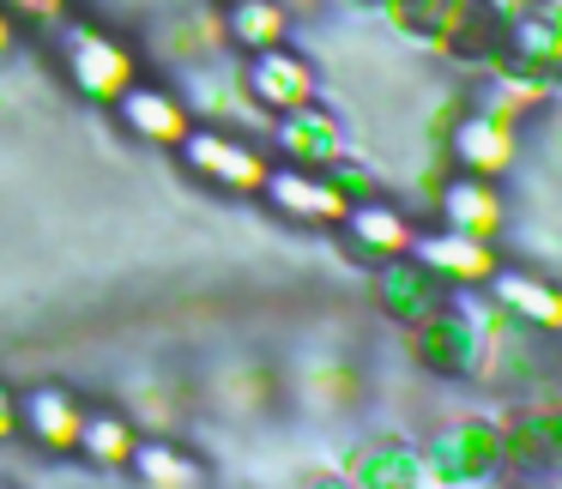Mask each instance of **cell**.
Returning a JSON list of instances; mask_svg holds the SVG:
<instances>
[{"label": "cell", "mask_w": 562, "mask_h": 489, "mask_svg": "<svg viewBox=\"0 0 562 489\" xmlns=\"http://www.w3.org/2000/svg\"><path fill=\"white\" fill-rule=\"evenodd\" d=\"M61 55H67V79H74L91 103H115L139 73L134 49H127L122 37H110L103 25H67Z\"/></svg>", "instance_id": "6da1fadb"}, {"label": "cell", "mask_w": 562, "mask_h": 489, "mask_svg": "<svg viewBox=\"0 0 562 489\" xmlns=\"http://www.w3.org/2000/svg\"><path fill=\"white\" fill-rule=\"evenodd\" d=\"M0 489H19V484H0Z\"/></svg>", "instance_id": "484cf974"}, {"label": "cell", "mask_w": 562, "mask_h": 489, "mask_svg": "<svg viewBox=\"0 0 562 489\" xmlns=\"http://www.w3.org/2000/svg\"><path fill=\"white\" fill-rule=\"evenodd\" d=\"M502 459L526 471H562V405H526L502 429Z\"/></svg>", "instance_id": "9a60e30c"}, {"label": "cell", "mask_w": 562, "mask_h": 489, "mask_svg": "<svg viewBox=\"0 0 562 489\" xmlns=\"http://www.w3.org/2000/svg\"><path fill=\"white\" fill-rule=\"evenodd\" d=\"M13 37H19V31H13V13H7V7H0V55L13 49Z\"/></svg>", "instance_id": "d4e9b609"}, {"label": "cell", "mask_w": 562, "mask_h": 489, "mask_svg": "<svg viewBox=\"0 0 562 489\" xmlns=\"http://www.w3.org/2000/svg\"><path fill=\"white\" fill-rule=\"evenodd\" d=\"M296 393H303L308 411L333 417V411H345V405L357 399V375L339 363V356H308V363H303V380H296Z\"/></svg>", "instance_id": "ffe728a7"}, {"label": "cell", "mask_w": 562, "mask_h": 489, "mask_svg": "<svg viewBox=\"0 0 562 489\" xmlns=\"http://www.w3.org/2000/svg\"><path fill=\"white\" fill-rule=\"evenodd\" d=\"M412 260L429 266L441 284H460V291H484L490 272H496V248L484 236H460V230H436V236H417Z\"/></svg>", "instance_id": "30bf717a"}, {"label": "cell", "mask_w": 562, "mask_h": 489, "mask_svg": "<svg viewBox=\"0 0 562 489\" xmlns=\"http://www.w3.org/2000/svg\"><path fill=\"white\" fill-rule=\"evenodd\" d=\"M243 91H248V103H255V110L291 115V110H308V103H315L321 79H315V67H308L303 55L291 49V43H279V49L248 55V67H243Z\"/></svg>", "instance_id": "5b68a950"}, {"label": "cell", "mask_w": 562, "mask_h": 489, "mask_svg": "<svg viewBox=\"0 0 562 489\" xmlns=\"http://www.w3.org/2000/svg\"><path fill=\"white\" fill-rule=\"evenodd\" d=\"M453 158H460L465 175H477V182H496V175H508L514 163H520V134H514V122H502V115H465L460 127L448 134Z\"/></svg>", "instance_id": "9c48e42d"}, {"label": "cell", "mask_w": 562, "mask_h": 489, "mask_svg": "<svg viewBox=\"0 0 562 489\" xmlns=\"http://www.w3.org/2000/svg\"><path fill=\"white\" fill-rule=\"evenodd\" d=\"M13 423H19V399H13V387H0V441L13 435Z\"/></svg>", "instance_id": "603a6c76"}, {"label": "cell", "mask_w": 562, "mask_h": 489, "mask_svg": "<svg viewBox=\"0 0 562 489\" xmlns=\"http://www.w3.org/2000/svg\"><path fill=\"white\" fill-rule=\"evenodd\" d=\"M218 37L236 55H260L291 43V7L284 0H218Z\"/></svg>", "instance_id": "4fadbf2b"}, {"label": "cell", "mask_w": 562, "mask_h": 489, "mask_svg": "<svg viewBox=\"0 0 562 489\" xmlns=\"http://www.w3.org/2000/svg\"><path fill=\"white\" fill-rule=\"evenodd\" d=\"M424 465L436 477V489H465L490 484L502 471V429L496 423H448L424 447Z\"/></svg>", "instance_id": "7a4b0ae2"}, {"label": "cell", "mask_w": 562, "mask_h": 489, "mask_svg": "<svg viewBox=\"0 0 562 489\" xmlns=\"http://www.w3.org/2000/svg\"><path fill=\"white\" fill-rule=\"evenodd\" d=\"M176 158L194 175H206V182L231 187V194H260V182H267V158L255 146H243V139H231L224 127H206V122L188 127Z\"/></svg>", "instance_id": "3957f363"}, {"label": "cell", "mask_w": 562, "mask_h": 489, "mask_svg": "<svg viewBox=\"0 0 562 489\" xmlns=\"http://www.w3.org/2000/svg\"><path fill=\"white\" fill-rule=\"evenodd\" d=\"M19 423H25L49 453H74L86 411H79V399L67 387H31V393H19Z\"/></svg>", "instance_id": "2e32d148"}, {"label": "cell", "mask_w": 562, "mask_h": 489, "mask_svg": "<svg viewBox=\"0 0 562 489\" xmlns=\"http://www.w3.org/2000/svg\"><path fill=\"white\" fill-rule=\"evenodd\" d=\"M272 139H279V151L296 163V170H327V163H339V158H345V134H339V122H333V115L321 110V103L279 115Z\"/></svg>", "instance_id": "5bb4252c"}, {"label": "cell", "mask_w": 562, "mask_h": 489, "mask_svg": "<svg viewBox=\"0 0 562 489\" xmlns=\"http://www.w3.org/2000/svg\"><path fill=\"white\" fill-rule=\"evenodd\" d=\"M303 489H345V477H339V471H308Z\"/></svg>", "instance_id": "cb8c5ba5"}, {"label": "cell", "mask_w": 562, "mask_h": 489, "mask_svg": "<svg viewBox=\"0 0 562 489\" xmlns=\"http://www.w3.org/2000/svg\"><path fill=\"white\" fill-rule=\"evenodd\" d=\"M339 236L345 248H351L357 260H369V266H387V260H405L417 242V224L405 218L400 206H387V200H351L339 218Z\"/></svg>", "instance_id": "8992f818"}, {"label": "cell", "mask_w": 562, "mask_h": 489, "mask_svg": "<svg viewBox=\"0 0 562 489\" xmlns=\"http://www.w3.org/2000/svg\"><path fill=\"white\" fill-rule=\"evenodd\" d=\"M339 477H345V489H436V477L424 465V447H412L400 435L357 441L339 459Z\"/></svg>", "instance_id": "277c9868"}, {"label": "cell", "mask_w": 562, "mask_h": 489, "mask_svg": "<svg viewBox=\"0 0 562 489\" xmlns=\"http://www.w3.org/2000/svg\"><path fill=\"white\" fill-rule=\"evenodd\" d=\"M484 296L514 320V327H532V332H557L562 327V291L538 272H520V266H496L484 284Z\"/></svg>", "instance_id": "8fae6325"}, {"label": "cell", "mask_w": 562, "mask_h": 489, "mask_svg": "<svg viewBox=\"0 0 562 489\" xmlns=\"http://www.w3.org/2000/svg\"><path fill=\"white\" fill-rule=\"evenodd\" d=\"M375 296H381V308H387V315L400 320L405 332H412L417 320H424V315H436V308L448 303L453 291H448V284H441L429 266H417V260L405 254V260H387V266H381Z\"/></svg>", "instance_id": "7c38bea8"}, {"label": "cell", "mask_w": 562, "mask_h": 489, "mask_svg": "<svg viewBox=\"0 0 562 489\" xmlns=\"http://www.w3.org/2000/svg\"><path fill=\"white\" fill-rule=\"evenodd\" d=\"M115 115H122V127H127L134 139L164 146V151H176V146H182V134L194 127L182 91H170V86H139V79L122 91V98H115Z\"/></svg>", "instance_id": "52a82bcc"}, {"label": "cell", "mask_w": 562, "mask_h": 489, "mask_svg": "<svg viewBox=\"0 0 562 489\" xmlns=\"http://www.w3.org/2000/svg\"><path fill=\"white\" fill-rule=\"evenodd\" d=\"M436 212H441V224H448V230L484 236V242L502 230V218H508L502 194H496L490 182H477V175H453V182L436 194Z\"/></svg>", "instance_id": "e0dca14e"}, {"label": "cell", "mask_w": 562, "mask_h": 489, "mask_svg": "<svg viewBox=\"0 0 562 489\" xmlns=\"http://www.w3.org/2000/svg\"><path fill=\"white\" fill-rule=\"evenodd\" d=\"M134 441H139V429H134V417H127V411H86L74 453H86L98 471H115V465L134 459Z\"/></svg>", "instance_id": "d6986e66"}, {"label": "cell", "mask_w": 562, "mask_h": 489, "mask_svg": "<svg viewBox=\"0 0 562 489\" xmlns=\"http://www.w3.org/2000/svg\"><path fill=\"white\" fill-rule=\"evenodd\" d=\"M206 393H212V405H218L224 417H255L260 405L272 399V375H267V368L236 363V368H224L218 380H206Z\"/></svg>", "instance_id": "44dd1931"}, {"label": "cell", "mask_w": 562, "mask_h": 489, "mask_svg": "<svg viewBox=\"0 0 562 489\" xmlns=\"http://www.w3.org/2000/svg\"><path fill=\"white\" fill-rule=\"evenodd\" d=\"M557 339H562V327H557Z\"/></svg>", "instance_id": "4316f807"}, {"label": "cell", "mask_w": 562, "mask_h": 489, "mask_svg": "<svg viewBox=\"0 0 562 489\" xmlns=\"http://www.w3.org/2000/svg\"><path fill=\"white\" fill-rule=\"evenodd\" d=\"M260 200H267L272 212H284V218H296V224H339L345 206H351V200H345L321 170H296V163H284V170H267V182H260Z\"/></svg>", "instance_id": "ba28073f"}, {"label": "cell", "mask_w": 562, "mask_h": 489, "mask_svg": "<svg viewBox=\"0 0 562 489\" xmlns=\"http://www.w3.org/2000/svg\"><path fill=\"white\" fill-rule=\"evenodd\" d=\"M0 7H7L13 19H61L67 0H0Z\"/></svg>", "instance_id": "7402d4cb"}, {"label": "cell", "mask_w": 562, "mask_h": 489, "mask_svg": "<svg viewBox=\"0 0 562 489\" xmlns=\"http://www.w3.org/2000/svg\"><path fill=\"white\" fill-rule=\"evenodd\" d=\"M127 465H134L139 489H206V465L188 447H176V435H139Z\"/></svg>", "instance_id": "ac0fdd59"}]
</instances>
